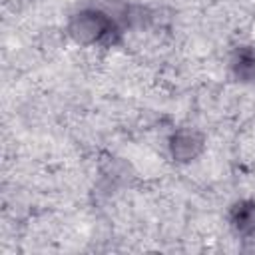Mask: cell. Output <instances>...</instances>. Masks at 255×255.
Wrapping results in <instances>:
<instances>
[{
    "label": "cell",
    "instance_id": "6da1fadb",
    "mask_svg": "<svg viewBox=\"0 0 255 255\" xmlns=\"http://www.w3.org/2000/svg\"><path fill=\"white\" fill-rule=\"evenodd\" d=\"M66 34L84 48H114L122 42L124 26L106 6H86L68 18Z\"/></svg>",
    "mask_w": 255,
    "mask_h": 255
},
{
    "label": "cell",
    "instance_id": "7a4b0ae2",
    "mask_svg": "<svg viewBox=\"0 0 255 255\" xmlns=\"http://www.w3.org/2000/svg\"><path fill=\"white\" fill-rule=\"evenodd\" d=\"M205 133L193 126H181L167 137V151L175 163H191L205 149Z\"/></svg>",
    "mask_w": 255,
    "mask_h": 255
},
{
    "label": "cell",
    "instance_id": "3957f363",
    "mask_svg": "<svg viewBox=\"0 0 255 255\" xmlns=\"http://www.w3.org/2000/svg\"><path fill=\"white\" fill-rule=\"evenodd\" d=\"M227 225L241 239H255V199H237L227 209Z\"/></svg>",
    "mask_w": 255,
    "mask_h": 255
},
{
    "label": "cell",
    "instance_id": "277c9868",
    "mask_svg": "<svg viewBox=\"0 0 255 255\" xmlns=\"http://www.w3.org/2000/svg\"><path fill=\"white\" fill-rule=\"evenodd\" d=\"M229 72L233 80H237L239 84L255 82V46H237L229 58Z\"/></svg>",
    "mask_w": 255,
    "mask_h": 255
}]
</instances>
